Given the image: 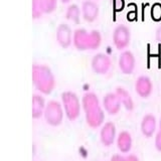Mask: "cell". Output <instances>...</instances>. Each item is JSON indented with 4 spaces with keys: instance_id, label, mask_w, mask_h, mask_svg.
<instances>
[{
    "instance_id": "6da1fadb",
    "label": "cell",
    "mask_w": 161,
    "mask_h": 161,
    "mask_svg": "<svg viewBox=\"0 0 161 161\" xmlns=\"http://www.w3.org/2000/svg\"><path fill=\"white\" fill-rule=\"evenodd\" d=\"M82 108L85 113V119L89 127L97 129L103 126L105 121V110L101 105L98 96L93 92H87L83 95Z\"/></svg>"
},
{
    "instance_id": "7a4b0ae2",
    "label": "cell",
    "mask_w": 161,
    "mask_h": 161,
    "mask_svg": "<svg viewBox=\"0 0 161 161\" xmlns=\"http://www.w3.org/2000/svg\"><path fill=\"white\" fill-rule=\"evenodd\" d=\"M32 83L40 94L49 95L54 90L55 78L53 70L45 64L32 65L31 69Z\"/></svg>"
},
{
    "instance_id": "3957f363",
    "label": "cell",
    "mask_w": 161,
    "mask_h": 161,
    "mask_svg": "<svg viewBox=\"0 0 161 161\" xmlns=\"http://www.w3.org/2000/svg\"><path fill=\"white\" fill-rule=\"evenodd\" d=\"M62 104L64 110V114L69 121H75L80 114L82 103L78 97V95L72 91H65L60 96Z\"/></svg>"
},
{
    "instance_id": "277c9868",
    "label": "cell",
    "mask_w": 161,
    "mask_h": 161,
    "mask_svg": "<svg viewBox=\"0 0 161 161\" xmlns=\"http://www.w3.org/2000/svg\"><path fill=\"white\" fill-rule=\"evenodd\" d=\"M64 110L62 102L52 100L47 103V107L44 110L43 118L47 124L52 127H58L64 121Z\"/></svg>"
},
{
    "instance_id": "5b68a950",
    "label": "cell",
    "mask_w": 161,
    "mask_h": 161,
    "mask_svg": "<svg viewBox=\"0 0 161 161\" xmlns=\"http://www.w3.org/2000/svg\"><path fill=\"white\" fill-rule=\"evenodd\" d=\"M131 40V31L128 26L118 24L113 31V42L119 50H123L128 47Z\"/></svg>"
},
{
    "instance_id": "8992f818",
    "label": "cell",
    "mask_w": 161,
    "mask_h": 161,
    "mask_svg": "<svg viewBox=\"0 0 161 161\" xmlns=\"http://www.w3.org/2000/svg\"><path fill=\"white\" fill-rule=\"evenodd\" d=\"M91 67H92L94 73L98 75H106L109 73L111 67H112V60L108 54L99 53L93 57Z\"/></svg>"
},
{
    "instance_id": "52a82bcc",
    "label": "cell",
    "mask_w": 161,
    "mask_h": 161,
    "mask_svg": "<svg viewBox=\"0 0 161 161\" xmlns=\"http://www.w3.org/2000/svg\"><path fill=\"white\" fill-rule=\"evenodd\" d=\"M117 138L116 126L113 122H106L100 130V141L105 147H110L114 144Z\"/></svg>"
},
{
    "instance_id": "ba28073f",
    "label": "cell",
    "mask_w": 161,
    "mask_h": 161,
    "mask_svg": "<svg viewBox=\"0 0 161 161\" xmlns=\"http://www.w3.org/2000/svg\"><path fill=\"white\" fill-rule=\"evenodd\" d=\"M135 91L139 97L142 99H147L153 92V84L148 75H142L137 78L135 82Z\"/></svg>"
},
{
    "instance_id": "9c48e42d",
    "label": "cell",
    "mask_w": 161,
    "mask_h": 161,
    "mask_svg": "<svg viewBox=\"0 0 161 161\" xmlns=\"http://www.w3.org/2000/svg\"><path fill=\"white\" fill-rule=\"evenodd\" d=\"M119 68L121 72L125 75H130L134 72L136 67V58L135 55L130 50H123L119 55L118 60Z\"/></svg>"
},
{
    "instance_id": "30bf717a",
    "label": "cell",
    "mask_w": 161,
    "mask_h": 161,
    "mask_svg": "<svg viewBox=\"0 0 161 161\" xmlns=\"http://www.w3.org/2000/svg\"><path fill=\"white\" fill-rule=\"evenodd\" d=\"M102 106L105 112H107L111 116H115L120 112L122 104H121L118 96L114 92V93H108L104 96L102 101Z\"/></svg>"
},
{
    "instance_id": "8fae6325",
    "label": "cell",
    "mask_w": 161,
    "mask_h": 161,
    "mask_svg": "<svg viewBox=\"0 0 161 161\" xmlns=\"http://www.w3.org/2000/svg\"><path fill=\"white\" fill-rule=\"evenodd\" d=\"M73 31L70 27L65 23H60L55 31V37H57L58 43L63 48H68L73 42Z\"/></svg>"
},
{
    "instance_id": "7c38bea8",
    "label": "cell",
    "mask_w": 161,
    "mask_h": 161,
    "mask_svg": "<svg viewBox=\"0 0 161 161\" xmlns=\"http://www.w3.org/2000/svg\"><path fill=\"white\" fill-rule=\"evenodd\" d=\"M157 129V120L153 114H146L143 116L140 123L141 133L146 138H151L156 133Z\"/></svg>"
},
{
    "instance_id": "4fadbf2b",
    "label": "cell",
    "mask_w": 161,
    "mask_h": 161,
    "mask_svg": "<svg viewBox=\"0 0 161 161\" xmlns=\"http://www.w3.org/2000/svg\"><path fill=\"white\" fill-rule=\"evenodd\" d=\"M82 15L83 18L88 22H93L99 16V4L93 0H86L82 4Z\"/></svg>"
},
{
    "instance_id": "5bb4252c",
    "label": "cell",
    "mask_w": 161,
    "mask_h": 161,
    "mask_svg": "<svg viewBox=\"0 0 161 161\" xmlns=\"http://www.w3.org/2000/svg\"><path fill=\"white\" fill-rule=\"evenodd\" d=\"M116 144L121 153H129L133 145L132 135L128 131H121L116 138Z\"/></svg>"
},
{
    "instance_id": "9a60e30c",
    "label": "cell",
    "mask_w": 161,
    "mask_h": 161,
    "mask_svg": "<svg viewBox=\"0 0 161 161\" xmlns=\"http://www.w3.org/2000/svg\"><path fill=\"white\" fill-rule=\"evenodd\" d=\"M89 33L85 28H78L73 34V43L79 50L89 49Z\"/></svg>"
},
{
    "instance_id": "2e32d148",
    "label": "cell",
    "mask_w": 161,
    "mask_h": 161,
    "mask_svg": "<svg viewBox=\"0 0 161 161\" xmlns=\"http://www.w3.org/2000/svg\"><path fill=\"white\" fill-rule=\"evenodd\" d=\"M47 107L45 100L40 94H33L32 96V106H31V116L33 119L42 118L44 114Z\"/></svg>"
},
{
    "instance_id": "e0dca14e",
    "label": "cell",
    "mask_w": 161,
    "mask_h": 161,
    "mask_svg": "<svg viewBox=\"0 0 161 161\" xmlns=\"http://www.w3.org/2000/svg\"><path fill=\"white\" fill-rule=\"evenodd\" d=\"M115 93L118 96L121 104H122V106L126 110L129 111V112L134 110L135 105L132 96L130 95V93L124 87H117L115 90Z\"/></svg>"
},
{
    "instance_id": "ac0fdd59",
    "label": "cell",
    "mask_w": 161,
    "mask_h": 161,
    "mask_svg": "<svg viewBox=\"0 0 161 161\" xmlns=\"http://www.w3.org/2000/svg\"><path fill=\"white\" fill-rule=\"evenodd\" d=\"M80 12H82V10H80V8L79 7V5L70 4L67 8V11H65V17H67V19L70 20V21L79 23Z\"/></svg>"
},
{
    "instance_id": "d6986e66",
    "label": "cell",
    "mask_w": 161,
    "mask_h": 161,
    "mask_svg": "<svg viewBox=\"0 0 161 161\" xmlns=\"http://www.w3.org/2000/svg\"><path fill=\"white\" fill-rule=\"evenodd\" d=\"M101 43H102V35H101L99 30H92L89 33V49L95 50L97 49Z\"/></svg>"
},
{
    "instance_id": "ffe728a7",
    "label": "cell",
    "mask_w": 161,
    "mask_h": 161,
    "mask_svg": "<svg viewBox=\"0 0 161 161\" xmlns=\"http://www.w3.org/2000/svg\"><path fill=\"white\" fill-rule=\"evenodd\" d=\"M31 13H32V18L33 19H37V18H40L42 16L43 10H42V0H32Z\"/></svg>"
},
{
    "instance_id": "44dd1931",
    "label": "cell",
    "mask_w": 161,
    "mask_h": 161,
    "mask_svg": "<svg viewBox=\"0 0 161 161\" xmlns=\"http://www.w3.org/2000/svg\"><path fill=\"white\" fill-rule=\"evenodd\" d=\"M43 13H52L58 6V0H42Z\"/></svg>"
},
{
    "instance_id": "7402d4cb",
    "label": "cell",
    "mask_w": 161,
    "mask_h": 161,
    "mask_svg": "<svg viewBox=\"0 0 161 161\" xmlns=\"http://www.w3.org/2000/svg\"><path fill=\"white\" fill-rule=\"evenodd\" d=\"M151 17L155 21H160L161 20V4L154 3L151 7Z\"/></svg>"
},
{
    "instance_id": "603a6c76",
    "label": "cell",
    "mask_w": 161,
    "mask_h": 161,
    "mask_svg": "<svg viewBox=\"0 0 161 161\" xmlns=\"http://www.w3.org/2000/svg\"><path fill=\"white\" fill-rule=\"evenodd\" d=\"M154 145L157 151L161 152V118L159 120V129L155 134V139H154Z\"/></svg>"
},
{
    "instance_id": "cb8c5ba5",
    "label": "cell",
    "mask_w": 161,
    "mask_h": 161,
    "mask_svg": "<svg viewBox=\"0 0 161 161\" xmlns=\"http://www.w3.org/2000/svg\"><path fill=\"white\" fill-rule=\"evenodd\" d=\"M125 7V0H113V8L116 12L122 11Z\"/></svg>"
},
{
    "instance_id": "d4e9b609",
    "label": "cell",
    "mask_w": 161,
    "mask_h": 161,
    "mask_svg": "<svg viewBox=\"0 0 161 161\" xmlns=\"http://www.w3.org/2000/svg\"><path fill=\"white\" fill-rule=\"evenodd\" d=\"M126 159V155H122V154H115L111 157L110 161H125Z\"/></svg>"
},
{
    "instance_id": "484cf974",
    "label": "cell",
    "mask_w": 161,
    "mask_h": 161,
    "mask_svg": "<svg viewBox=\"0 0 161 161\" xmlns=\"http://www.w3.org/2000/svg\"><path fill=\"white\" fill-rule=\"evenodd\" d=\"M125 161H140V159L138 156L135 154H128V155H126Z\"/></svg>"
},
{
    "instance_id": "4316f807",
    "label": "cell",
    "mask_w": 161,
    "mask_h": 161,
    "mask_svg": "<svg viewBox=\"0 0 161 161\" xmlns=\"http://www.w3.org/2000/svg\"><path fill=\"white\" fill-rule=\"evenodd\" d=\"M155 38L158 42H161V25L157 27L155 31Z\"/></svg>"
},
{
    "instance_id": "83f0119b",
    "label": "cell",
    "mask_w": 161,
    "mask_h": 161,
    "mask_svg": "<svg viewBox=\"0 0 161 161\" xmlns=\"http://www.w3.org/2000/svg\"><path fill=\"white\" fill-rule=\"evenodd\" d=\"M60 1H62L63 3H69L70 0H60Z\"/></svg>"
}]
</instances>
